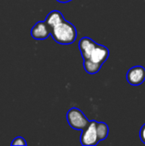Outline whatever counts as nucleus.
Returning a JSON list of instances; mask_svg holds the SVG:
<instances>
[{
	"instance_id": "nucleus-1",
	"label": "nucleus",
	"mask_w": 145,
	"mask_h": 146,
	"mask_svg": "<svg viewBox=\"0 0 145 146\" xmlns=\"http://www.w3.org/2000/svg\"><path fill=\"white\" fill-rule=\"evenodd\" d=\"M75 27L65 19L50 28V35L60 44H71L77 38Z\"/></svg>"
},
{
	"instance_id": "nucleus-2",
	"label": "nucleus",
	"mask_w": 145,
	"mask_h": 146,
	"mask_svg": "<svg viewBox=\"0 0 145 146\" xmlns=\"http://www.w3.org/2000/svg\"><path fill=\"white\" fill-rule=\"evenodd\" d=\"M67 121L72 128L81 131H83L90 123V121L84 113L77 108H72L68 110L67 114Z\"/></svg>"
},
{
	"instance_id": "nucleus-3",
	"label": "nucleus",
	"mask_w": 145,
	"mask_h": 146,
	"mask_svg": "<svg viewBox=\"0 0 145 146\" xmlns=\"http://www.w3.org/2000/svg\"><path fill=\"white\" fill-rule=\"evenodd\" d=\"M96 121H90L89 125L82 131L80 135V143L84 146L97 145L100 141L97 139L96 131Z\"/></svg>"
},
{
	"instance_id": "nucleus-4",
	"label": "nucleus",
	"mask_w": 145,
	"mask_h": 146,
	"mask_svg": "<svg viewBox=\"0 0 145 146\" xmlns=\"http://www.w3.org/2000/svg\"><path fill=\"white\" fill-rule=\"evenodd\" d=\"M126 80L132 86L142 85L145 80V68L142 66L132 67L126 74Z\"/></svg>"
},
{
	"instance_id": "nucleus-5",
	"label": "nucleus",
	"mask_w": 145,
	"mask_h": 146,
	"mask_svg": "<svg viewBox=\"0 0 145 146\" xmlns=\"http://www.w3.org/2000/svg\"><path fill=\"white\" fill-rule=\"evenodd\" d=\"M31 35L34 39L44 40L50 35V29L45 21H38L32 27Z\"/></svg>"
},
{
	"instance_id": "nucleus-6",
	"label": "nucleus",
	"mask_w": 145,
	"mask_h": 146,
	"mask_svg": "<svg viewBox=\"0 0 145 146\" xmlns=\"http://www.w3.org/2000/svg\"><path fill=\"white\" fill-rule=\"evenodd\" d=\"M109 56V49L107 47L102 45V44H97V45L93 49V50H92L89 59L91 61L96 62V63L103 65L107 61Z\"/></svg>"
},
{
	"instance_id": "nucleus-7",
	"label": "nucleus",
	"mask_w": 145,
	"mask_h": 146,
	"mask_svg": "<svg viewBox=\"0 0 145 146\" xmlns=\"http://www.w3.org/2000/svg\"><path fill=\"white\" fill-rule=\"evenodd\" d=\"M96 45H97V43L88 37H84L79 40V49L80 50L81 56L84 60L90 58V56L93 49L96 47Z\"/></svg>"
},
{
	"instance_id": "nucleus-8",
	"label": "nucleus",
	"mask_w": 145,
	"mask_h": 146,
	"mask_svg": "<svg viewBox=\"0 0 145 146\" xmlns=\"http://www.w3.org/2000/svg\"><path fill=\"white\" fill-rule=\"evenodd\" d=\"M96 131H97V139L99 141H103L107 139L109 135V127L106 123L104 122H97L96 124Z\"/></svg>"
},
{
	"instance_id": "nucleus-9",
	"label": "nucleus",
	"mask_w": 145,
	"mask_h": 146,
	"mask_svg": "<svg viewBox=\"0 0 145 146\" xmlns=\"http://www.w3.org/2000/svg\"><path fill=\"white\" fill-rule=\"evenodd\" d=\"M101 68H102L101 64L96 63V62L91 61L90 59L84 60V68L90 74H95L98 73L100 71Z\"/></svg>"
},
{
	"instance_id": "nucleus-10",
	"label": "nucleus",
	"mask_w": 145,
	"mask_h": 146,
	"mask_svg": "<svg viewBox=\"0 0 145 146\" xmlns=\"http://www.w3.org/2000/svg\"><path fill=\"white\" fill-rule=\"evenodd\" d=\"M11 145H26V142L22 137H17L12 141Z\"/></svg>"
},
{
	"instance_id": "nucleus-11",
	"label": "nucleus",
	"mask_w": 145,
	"mask_h": 146,
	"mask_svg": "<svg viewBox=\"0 0 145 146\" xmlns=\"http://www.w3.org/2000/svg\"><path fill=\"white\" fill-rule=\"evenodd\" d=\"M139 136H140L141 141H142L144 144H145V123L142 126V127H141V129H140Z\"/></svg>"
},
{
	"instance_id": "nucleus-12",
	"label": "nucleus",
	"mask_w": 145,
	"mask_h": 146,
	"mask_svg": "<svg viewBox=\"0 0 145 146\" xmlns=\"http://www.w3.org/2000/svg\"><path fill=\"white\" fill-rule=\"evenodd\" d=\"M56 1H58L59 3H68L72 0H56Z\"/></svg>"
}]
</instances>
